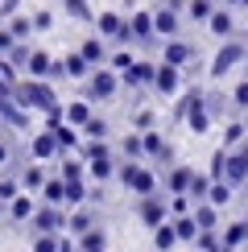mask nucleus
<instances>
[{"label":"nucleus","instance_id":"obj_6","mask_svg":"<svg viewBox=\"0 0 248 252\" xmlns=\"http://www.w3.org/2000/svg\"><path fill=\"white\" fill-rule=\"evenodd\" d=\"M240 62H244V41L227 37V41H223V50L211 58V75H215V79H223L227 70H232V66H240Z\"/></svg>","mask_w":248,"mask_h":252},{"label":"nucleus","instance_id":"obj_45","mask_svg":"<svg viewBox=\"0 0 248 252\" xmlns=\"http://www.w3.org/2000/svg\"><path fill=\"white\" fill-rule=\"evenodd\" d=\"M232 103H236V108H240V112H248V79H244L240 87L232 91Z\"/></svg>","mask_w":248,"mask_h":252},{"label":"nucleus","instance_id":"obj_51","mask_svg":"<svg viewBox=\"0 0 248 252\" xmlns=\"http://www.w3.org/2000/svg\"><path fill=\"white\" fill-rule=\"evenodd\" d=\"M236 149H240V153H244V161H248V141H240V145H236Z\"/></svg>","mask_w":248,"mask_h":252},{"label":"nucleus","instance_id":"obj_39","mask_svg":"<svg viewBox=\"0 0 248 252\" xmlns=\"http://www.w3.org/2000/svg\"><path fill=\"white\" fill-rule=\"evenodd\" d=\"M186 8H190V17H194V21H207V17L215 13V0H190Z\"/></svg>","mask_w":248,"mask_h":252},{"label":"nucleus","instance_id":"obj_53","mask_svg":"<svg viewBox=\"0 0 248 252\" xmlns=\"http://www.w3.org/2000/svg\"><path fill=\"white\" fill-rule=\"evenodd\" d=\"M194 252H211V248H194Z\"/></svg>","mask_w":248,"mask_h":252},{"label":"nucleus","instance_id":"obj_35","mask_svg":"<svg viewBox=\"0 0 248 252\" xmlns=\"http://www.w3.org/2000/svg\"><path fill=\"white\" fill-rule=\"evenodd\" d=\"M8 29H13V37H17V41H25L37 25H33V17H8Z\"/></svg>","mask_w":248,"mask_h":252},{"label":"nucleus","instance_id":"obj_55","mask_svg":"<svg viewBox=\"0 0 248 252\" xmlns=\"http://www.w3.org/2000/svg\"><path fill=\"white\" fill-rule=\"evenodd\" d=\"M87 252H103V248H87Z\"/></svg>","mask_w":248,"mask_h":252},{"label":"nucleus","instance_id":"obj_21","mask_svg":"<svg viewBox=\"0 0 248 252\" xmlns=\"http://www.w3.org/2000/svg\"><path fill=\"white\" fill-rule=\"evenodd\" d=\"M236 198V186L227 182V178H211V190H207V203H215V207H227Z\"/></svg>","mask_w":248,"mask_h":252},{"label":"nucleus","instance_id":"obj_49","mask_svg":"<svg viewBox=\"0 0 248 252\" xmlns=\"http://www.w3.org/2000/svg\"><path fill=\"white\" fill-rule=\"evenodd\" d=\"M33 25H37V29H50V25H54V13H46V8H41V13L33 17Z\"/></svg>","mask_w":248,"mask_h":252},{"label":"nucleus","instance_id":"obj_48","mask_svg":"<svg viewBox=\"0 0 248 252\" xmlns=\"http://www.w3.org/2000/svg\"><path fill=\"white\" fill-rule=\"evenodd\" d=\"M17 8H21V0H0V17H17Z\"/></svg>","mask_w":248,"mask_h":252},{"label":"nucleus","instance_id":"obj_34","mask_svg":"<svg viewBox=\"0 0 248 252\" xmlns=\"http://www.w3.org/2000/svg\"><path fill=\"white\" fill-rule=\"evenodd\" d=\"M83 136H87V141H108V120L91 116L87 124H83Z\"/></svg>","mask_w":248,"mask_h":252},{"label":"nucleus","instance_id":"obj_46","mask_svg":"<svg viewBox=\"0 0 248 252\" xmlns=\"http://www.w3.org/2000/svg\"><path fill=\"white\" fill-rule=\"evenodd\" d=\"M137 128H141V132H145V128H153V112H149V108H141V112H137Z\"/></svg>","mask_w":248,"mask_h":252},{"label":"nucleus","instance_id":"obj_8","mask_svg":"<svg viewBox=\"0 0 248 252\" xmlns=\"http://www.w3.org/2000/svg\"><path fill=\"white\" fill-rule=\"evenodd\" d=\"M91 227H99V207H91V203H83V207H70L66 232H70V236H83V232H91Z\"/></svg>","mask_w":248,"mask_h":252},{"label":"nucleus","instance_id":"obj_42","mask_svg":"<svg viewBox=\"0 0 248 252\" xmlns=\"http://www.w3.org/2000/svg\"><path fill=\"white\" fill-rule=\"evenodd\" d=\"M194 248H211V252H223V248H219V232H199Z\"/></svg>","mask_w":248,"mask_h":252},{"label":"nucleus","instance_id":"obj_29","mask_svg":"<svg viewBox=\"0 0 248 252\" xmlns=\"http://www.w3.org/2000/svg\"><path fill=\"white\" fill-rule=\"evenodd\" d=\"M79 54L87 58L91 66H95V62H108V50H103V41H95V37H87V41H83V46H79Z\"/></svg>","mask_w":248,"mask_h":252},{"label":"nucleus","instance_id":"obj_3","mask_svg":"<svg viewBox=\"0 0 248 252\" xmlns=\"http://www.w3.org/2000/svg\"><path fill=\"white\" fill-rule=\"evenodd\" d=\"M66 219H70L66 207L41 203V207H37V215L29 219V232H33V236H41V232H46V236H62V232H66Z\"/></svg>","mask_w":248,"mask_h":252},{"label":"nucleus","instance_id":"obj_20","mask_svg":"<svg viewBox=\"0 0 248 252\" xmlns=\"http://www.w3.org/2000/svg\"><path fill=\"white\" fill-rule=\"evenodd\" d=\"M194 219H199L203 232H219V207L207 203V198H203V203H194Z\"/></svg>","mask_w":248,"mask_h":252},{"label":"nucleus","instance_id":"obj_22","mask_svg":"<svg viewBox=\"0 0 248 252\" xmlns=\"http://www.w3.org/2000/svg\"><path fill=\"white\" fill-rule=\"evenodd\" d=\"M116 170H120L116 157H95V161H87V174L95 178V182H108V178H116Z\"/></svg>","mask_w":248,"mask_h":252},{"label":"nucleus","instance_id":"obj_41","mask_svg":"<svg viewBox=\"0 0 248 252\" xmlns=\"http://www.w3.org/2000/svg\"><path fill=\"white\" fill-rule=\"evenodd\" d=\"M58 244H62V236H33V252H58Z\"/></svg>","mask_w":248,"mask_h":252},{"label":"nucleus","instance_id":"obj_43","mask_svg":"<svg viewBox=\"0 0 248 252\" xmlns=\"http://www.w3.org/2000/svg\"><path fill=\"white\" fill-rule=\"evenodd\" d=\"M8 161H13V145L8 136H0V174H8Z\"/></svg>","mask_w":248,"mask_h":252},{"label":"nucleus","instance_id":"obj_38","mask_svg":"<svg viewBox=\"0 0 248 252\" xmlns=\"http://www.w3.org/2000/svg\"><path fill=\"white\" fill-rule=\"evenodd\" d=\"M62 4H66V13L75 21H91V4L87 0H62Z\"/></svg>","mask_w":248,"mask_h":252},{"label":"nucleus","instance_id":"obj_54","mask_svg":"<svg viewBox=\"0 0 248 252\" xmlns=\"http://www.w3.org/2000/svg\"><path fill=\"white\" fill-rule=\"evenodd\" d=\"M244 62H248V46H244Z\"/></svg>","mask_w":248,"mask_h":252},{"label":"nucleus","instance_id":"obj_19","mask_svg":"<svg viewBox=\"0 0 248 252\" xmlns=\"http://www.w3.org/2000/svg\"><path fill=\"white\" fill-rule=\"evenodd\" d=\"M41 203H54V207H66V178L54 174L46 178V186H41Z\"/></svg>","mask_w":248,"mask_h":252},{"label":"nucleus","instance_id":"obj_9","mask_svg":"<svg viewBox=\"0 0 248 252\" xmlns=\"http://www.w3.org/2000/svg\"><path fill=\"white\" fill-rule=\"evenodd\" d=\"M29 153H33V161H54V157H62V145H58V136L50 128H41L33 141H29Z\"/></svg>","mask_w":248,"mask_h":252},{"label":"nucleus","instance_id":"obj_13","mask_svg":"<svg viewBox=\"0 0 248 252\" xmlns=\"http://www.w3.org/2000/svg\"><path fill=\"white\" fill-rule=\"evenodd\" d=\"M190 182H194L190 165H170L165 170V194H190Z\"/></svg>","mask_w":248,"mask_h":252},{"label":"nucleus","instance_id":"obj_50","mask_svg":"<svg viewBox=\"0 0 248 252\" xmlns=\"http://www.w3.org/2000/svg\"><path fill=\"white\" fill-rule=\"evenodd\" d=\"M0 219H8V203H4V198H0Z\"/></svg>","mask_w":248,"mask_h":252},{"label":"nucleus","instance_id":"obj_32","mask_svg":"<svg viewBox=\"0 0 248 252\" xmlns=\"http://www.w3.org/2000/svg\"><path fill=\"white\" fill-rule=\"evenodd\" d=\"M244 132H248V124H244V120H232V124L223 128V149H236V145L244 141Z\"/></svg>","mask_w":248,"mask_h":252},{"label":"nucleus","instance_id":"obj_26","mask_svg":"<svg viewBox=\"0 0 248 252\" xmlns=\"http://www.w3.org/2000/svg\"><path fill=\"white\" fill-rule=\"evenodd\" d=\"M46 178H50V174L41 170V165H29V170L21 174V186H25L29 194H41V186H46Z\"/></svg>","mask_w":248,"mask_h":252},{"label":"nucleus","instance_id":"obj_10","mask_svg":"<svg viewBox=\"0 0 248 252\" xmlns=\"http://www.w3.org/2000/svg\"><path fill=\"white\" fill-rule=\"evenodd\" d=\"M120 79H124V87H153V79H157V62H141L137 58Z\"/></svg>","mask_w":248,"mask_h":252},{"label":"nucleus","instance_id":"obj_12","mask_svg":"<svg viewBox=\"0 0 248 252\" xmlns=\"http://www.w3.org/2000/svg\"><path fill=\"white\" fill-rule=\"evenodd\" d=\"M161 62H170V66H190V62H194V46H190V41H178V37H170V41H165V50H161Z\"/></svg>","mask_w":248,"mask_h":252},{"label":"nucleus","instance_id":"obj_23","mask_svg":"<svg viewBox=\"0 0 248 252\" xmlns=\"http://www.w3.org/2000/svg\"><path fill=\"white\" fill-rule=\"evenodd\" d=\"M62 70H66V79H83V83H87V75H91V62H87V58H83L79 50H75V54H66V58H62Z\"/></svg>","mask_w":248,"mask_h":252},{"label":"nucleus","instance_id":"obj_11","mask_svg":"<svg viewBox=\"0 0 248 252\" xmlns=\"http://www.w3.org/2000/svg\"><path fill=\"white\" fill-rule=\"evenodd\" d=\"M248 244V219H232V223L219 232V248L223 252H240Z\"/></svg>","mask_w":248,"mask_h":252},{"label":"nucleus","instance_id":"obj_33","mask_svg":"<svg viewBox=\"0 0 248 252\" xmlns=\"http://www.w3.org/2000/svg\"><path fill=\"white\" fill-rule=\"evenodd\" d=\"M87 248H108V236H103V227H91V232H83V236H79V252H87Z\"/></svg>","mask_w":248,"mask_h":252},{"label":"nucleus","instance_id":"obj_52","mask_svg":"<svg viewBox=\"0 0 248 252\" xmlns=\"http://www.w3.org/2000/svg\"><path fill=\"white\" fill-rule=\"evenodd\" d=\"M227 4H232V8H236V4H248V0H227Z\"/></svg>","mask_w":248,"mask_h":252},{"label":"nucleus","instance_id":"obj_40","mask_svg":"<svg viewBox=\"0 0 248 252\" xmlns=\"http://www.w3.org/2000/svg\"><path fill=\"white\" fill-rule=\"evenodd\" d=\"M132 62H137V58H132V54H128V50H116V54H112V58H108V66H112V70H116V75H124V70H128V66H132Z\"/></svg>","mask_w":248,"mask_h":252},{"label":"nucleus","instance_id":"obj_24","mask_svg":"<svg viewBox=\"0 0 248 252\" xmlns=\"http://www.w3.org/2000/svg\"><path fill=\"white\" fill-rule=\"evenodd\" d=\"M174 244H178V232H174V223H170V219L153 227V248H157V252H170Z\"/></svg>","mask_w":248,"mask_h":252},{"label":"nucleus","instance_id":"obj_1","mask_svg":"<svg viewBox=\"0 0 248 252\" xmlns=\"http://www.w3.org/2000/svg\"><path fill=\"white\" fill-rule=\"evenodd\" d=\"M116 178H120V186L128 194H137V198H145V194H157V186H161V178L153 174V170H145L141 161H120V170H116Z\"/></svg>","mask_w":248,"mask_h":252},{"label":"nucleus","instance_id":"obj_37","mask_svg":"<svg viewBox=\"0 0 248 252\" xmlns=\"http://www.w3.org/2000/svg\"><path fill=\"white\" fill-rule=\"evenodd\" d=\"M190 211H194L190 194H170V215H190Z\"/></svg>","mask_w":248,"mask_h":252},{"label":"nucleus","instance_id":"obj_16","mask_svg":"<svg viewBox=\"0 0 248 252\" xmlns=\"http://www.w3.org/2000/svg\"><path fill=\"white\" fill-rule=\"evenodd\" d=\"M33 215H37V203L29 198V190H21L13 203H8V223H29Z\"/></svg>","mask_w":248,"mask_h":252},{"label":"nucleus","instance_id":"obj_2","mask_svg":"<svg viewBox=\"0 0 248 252\" xmlns=\"http://www.w3.org/2000/svg\"><path fill=\"white\" fill-rule=\"evenodd\" d=\"M178 116L190 124V132H207V128H211V103H207L203 91L190 87V91L182 95V103H178Z\"/></svg>","mask_w":248,"mask_h":252},{"label":"nucleus","instance_id":"obj_25","mask_svg":"<svg viewBox=\"0 0 248 252\" xmlns=\"http://www.w3.org/2000/svg\"><path fill=\"white\" fill-rule=\"evenodd\" d=\"M207 29H211V33H219V37H232V33H236V25H232V13L215 8V13L207 17Z\"/></svg>","mask_w":248,"mask_h":252},{"label":"nucleus","instance_id":"obj_7","mask_svg":"<svg viewBox=\"0 0 248 252\" xmlns=\"http://www.w3.org/2000/svg\"><path fill=\"white\" fill-rule=\"evenodd\" d=\"M178 8H182V0H165V4L153 13V29H157V37H178Z\"/></svg>","mask_w":248,"mask_h":252},{"label":"nucleus","instance_id":"obj_44","mask_svg":"<svg viewBox=\"0 0 248 252\" xmlns=\"http://www.w3.org/2000/svg\"><path fill=\"white\" fill-rule=\"evenodd\" d=\"M13 46H17L13 29H8V25H0V58H4V54H8V50H13Z\"/></svg>","mask_w":248,"mask_h":252},{"label":"nucleus","instance_id":"obj_17","mask_svg":"<svg viewBox=\"0 0 248 252\" xmlns=\"http://www.w3.org/2000/svg\"><path fill=\"white\" fill-rule=\"evenodd\" d=\"M170 223H174V232H178V244H194L199 240V219H194V211L190 215H170Z\"/></svg>","mask_w":248,"mask_h":252},{"label":"nucleus","instance_id":"obj_5","mask_svg":"<svg viewBox=\"0 0 248 252\" xmlns=\"http://www.w3.org/2000/svg\"><path fill=\"white\" fill-rule=\"evenodd\" d=\"M137 215H141L145 227L165 223V219H170V198H161V194H145V198H137Z\"/></svg>","mask_w":248,"mask_h":252},{"label":"nucleus","instance_id":"obj_28","mask_svg":"<svg viewBox=\"0 0 248 252\" xmlns=\"http://www.w3.org/2000/svg\"><path fill=\"white\" fill-rule=\"evenodd\" d=\"M87 198H91V186L83 182V178L79 182H66V207H83Z\"/></svg>","mask_w":248,"mask_h":252},{"label":"nucleus","instance_id":"obj_30","mask_svg":"<svg viewBox=\"0 0 248 252\" xmlns=\"http://www.w3.org/2000/svg\"><path fill=\"white\" fill-rule=\"evenodd\" d=\"M58 174L66 178V182H79V178L87 174V161H83V157H66V161L58 165Z\"/></svg>","mask_w":248,"mask_h":252},{"label":"nucleus","instance_id":"obj_14","mask_svg":"<svg viewBox=\"0 0 248 252\" xmlns=\"http://www.w3.org/2000/svg\"><path fill=\"white\" fill-rule=\"evenodd\" d=\"M141 145H145V157H157L161 165H174V153H170V145L161 141V132L145 128V132H141Z\"/></svg>","mask_w":248,"mask_h":252},{"label":"nucleus","instance_id":"obj_31","mask_svg":"<svg viewBox=\"0 0 248 252\" xmlns=\"http://www.w3.org/2000/svg\"><path fill=\"white\" fill-rule=\"evenodd\" d=\"M21 190H25V186H21L17 174H0V198H4V203H13Z\"/></svg>","mask_w":248,"mask_h":252},{"label":"nucleus","instance_id":"obj_36","mask_svg":"<svg viewBox=\"0 0 248 252\" xmlns=\"http://www.w3.org/2000/svg\"><path fill=\"white\" fill-rule=\"evenodd\" d=\"M207 190H211V174H194V182H190V198H194V203H203Z\"/></svg>","mask_w":248,"mask_h":252},{"label":"nucleus","instance_id":"obj_18","mask_svg":"<svg viewBox=\"0 0 248 252\" xmlns=\"http://www.w3.org/2000/svg\"><path fill=\"white\" fill-rule=\"evenodd\" d=\"M128 21H132V33H137L141 46H153V41H157V29H153V13H132Z\"/></svg>","mask_w":248,"mask_h":252},{"label":"nucleus","instance_id":"obj_4","mask_svg":"<svg viewBox=\"0 0 248 252\" xmlns=\"http://www.w3.org/2000/svg\"><path fill=\"white\" fill-rule=\"evenodd\" d=\"M116 91H120V75H116L112 66H108V70L99 66V70H91V75H87V99H99V103H103V99L116 95Z\"/></svg>","mask_w":248,"mask_h":252},{"label":"nucleus","instance_id":"obj_47","mask_svg":"<svg viewBox=\"0 0 248 252\" xmlns=\"http://www.w3.org/2000/svg\"><path fill=\"white\" fill-rule=\"evenodd\" d=\"M58 252H79V240L70 236V232H62V244H58Z\"/></svg>","mask_w":248,"mask_h":252},{"label":"nucleus","instance_id":"obj_27","mask_svg":"<svg viewBox=\"0 0 248 252\" xmlns=\"http://www.w3.org/2000/svg\"><path fill=\"white\" fill-rule=\"evenodd\" d=\"M87 120H91V103H87V99H75V103H66V124L83 128Z\"/></svg>","mask_w":248,"mask_h":252},{"label":"nucleus","instance_id":"obj_15","mask_svg":"<svg viewBox=\"0 0 248 252\" xmlns=\"http://www.w3.org/2000/svg\"><path fill=\"white\" fill-rule=\"evenodd\" d=\"M178 87H182L178 66H170V62H157V79H153V91H157V95H174Z\"/></svg>","mask_w":248,"mask_h":252}]
</instances>
